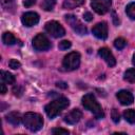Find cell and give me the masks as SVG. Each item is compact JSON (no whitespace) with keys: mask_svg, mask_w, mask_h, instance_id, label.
<instances>
[{"mask_svg":"<svg viewBox=\"0 0 135 135\" xmlns=\"http://www.w3.org/2000/svg\"><path fill=\"white\" fill-rule=\"evenodd\" d=\"M111 116H112V119H113V121L115 123H118L119 122V120H120V114H119L118 110L113 109L112 110V113H111Z\"/></svg>","mask_w":135,"mask_h":135,"instance_id":"cb8c5ba5","label":"cell"},{"mask_svg":"<svg viewBox=\"0 0 135 135\" xmlns=\"http://www.w3.org/2000/svg\"><path fill=\"white\" fill-rule=\"evenodd\" d=\"M55 4H56V1L55 0H43L42 3H41V7L44 11L50 12V11H52L54 8Z\"/></svg>","mask_w":135,"mask_h":135,"instance_id":"ffe728a7","label":"cell"},{"mask_svg":"<svg viewBox=\"0 0 135 135\" xmlns=\"http://www.w3.org/2000/svg\"><path fill=\"white\" fill-rule=\"evenodd\" d=\"M80 64V54L78 52H71L64 56L62 60V66L66 71H74L78 69Z\"/></svg>","mask_w":135,"mask_h":135,"instance_id":"277c9868","label":"cell"},{"mask_svg":"<svg viewBox=\"0 0 135 135\" xmlns=\"http://www.w3.org/2000/svg\"><path fill=\"white\" fill-rule=\"evenodd\" d=\"M69 104H70V101H69L68 98H65V97H59L57 99H54L50 103H47L45 105L44 110H45L46 115L51 119H53L57 115H59L62 110H64L65 108H68Z\"/></svg>","mask_w":135,"mask_h":135,"instance_id":"6da1fadb","label":"cell"},{"mask_svg":"<svg viewBox=\"0 0 135 135\" xmlns=\"http://www.w3.org/2000/svg\"><path fill=\"white\" fill-rule=\"evenodd\" d=\"M45 31L54 38H60L64 36L65 30L57 21H49L45 23Z\"/></svg>","mask_w":135,"mask_h":135,"instance_id":"5b68a950","label":"cell"},{"mask_svg":"<svg viewBox=\"0 0 135 135\" xmlns=\"http://www.w3.org/2000/svg\"><path fill=\"white\" fill-rule=\"evenodd\" d=\"M81 117H82L81 111L78 110V109H74V110H72L70 113H68L64 116L63 120L66 123H69V124H75V123H77L81 119Z\"/></svg>","mask_w":135,"mask_h":135,"instance_id":"4fadbf2b","label":"cell"},{"mask_svg":"<svg viewBox=\"0 0 135 135\" xmlns=\"http://www.w3.org/2000/svg\"><path fill=\"white\" fill-rule=\"evenodd\" d=\"M0 89H1L0 93H1L2 95H4V94L6 93V86H5V83H4V82H1V83H0Z\"/></svg>","mask_w":135,"mask_h":135,"instance_id":"4dcf8cb0","label":"cell"},{"mask_svg":"<svg viewBox=\"0 0 135 135\" xmlns=\"http://www.w3.org/2000/svg\"><path fill=\"white\" fill-rule=\"evenodd\" d=\"M52 133L53 134H62V135H68L69 134V131L65 130V129H61V128H54L52 130Z\"/></svg>","mask_w":135,"mask_h":135,"instance_id":"4316f807","label":"cell"},{"mask_svg":"<svg viewBox=\"0 0 135 135\" xmlns=\"http://www.w3.org/2000/svg\"><path fill=\"white\" fill-rule=\"evenodd\" d=\"M13 93H14L16 96H21V95H22V89H21L19 85H16V86H14V89H13Z\"/></svg>","mask_w":135,"mask_h":135,"instance_id":"83f0119b","label":"cell"},{"mask_svg":"<svg viewBox=\"0 0 135 135\" xmlns=\"http://www.w3.org/2000/svg\"><path fill=\"white\" fill-rule=\"evenodd\" d=\"M82 105L89 110L90 112H92L96 118L100 119V118H103L104 117V113H103V110L101 108V105L99 104V102L97 101V99L95 98V96L91 93L89 94H85L83 97H82Z\"/></svg>","mask_w":135,"mask_h":135,"instance_id":"7a4b0ae2","label":"cell"},{"mask_svg":"<svg viewBox=\"0 0 135 135\" xmlns=\"http://www.w3.org/2000/svg\"><path fill=\"white\" fill-rule=\"evenodd\" d=\"M84 0H64L63 1V8L65 9H73L81 4H83Z\"/></svg>","mask_w":135,"mask_h":135,"instance_id":"9a60e30c","label":"cell"},{"mask_svg":"<svg viewBox=\"0 0 135 135\" xmlns=\"http://www.w3.org/2000/svg\"><path fill=\"white\" fill-rule=\"evenodd\" d=\"M6 120L9 123H12L13 126H18L21 122L22 117H21L20 113H18V112H11L6 115Z\"/></svg>","mask_w":135,"mask_h":135,"instance_id":"5bb4252c","label":"cell"},{"mask_svg":"<svg viewBox=\"0 0 135 135\" xmlns=\"http://www.w3.org/2000/svg\"><path fill=\"white\" fill-rule=\"evenodd\" d=\"M57 86H60V88H63V89L68 88V85H66L64 82H58V83H57Z\"/></svg>","mask_w":135,"mask_h":135,"instance_id":"d6a6232c","label":"cell"},{"mask_svg":"<svg viewBox=\"0 0 135 135\" xmlns=\"http://www.w3.org/2000/svg\"><path fill=\"white\" fill-rule=\"evenodd\" d=\"M83 18H84V20H86V21H91V20L93 19V15H92L90 12H85V13L83 14Z\"/></svg>","mask_w":135,"mask_h":135,"instance_id":"f546056e","label":"cell"},{"mask_svg":"<svg viewBox=\"0 0 135 135\" xmlns=\"http://www.w3.org/2000/svg\"><path fill=\"white\" fill-rule=\"evenodd\" d=\"M1 4L4 8L6 9H9V8H13L14 5H15V0H1Z\"/></svg>","mask_w":135,"mask_h":135,"instance_id":"603a6c76","label":"cell"},{"mask_svg":"<svg viewBox=\"0 0 135 135\" xmlns=\"http://www.w3.org/2000/svg\"><path fill=\"white\" fill-rule=\"evenodd\" d=\"M98 54H99V56L107 62V64H108L110 68L115 66V64H116V59H115V57L113 56V54L111 53V51H110L108 47H101V49H99Z\"/></svg>","mask_w":135,"mask_h":135,"instance_id":"8fae6325","label":"cell"},{"mask_svg":"<svg viewBox=\"0 0 135 135\" xmlns=\"http://www.w3.org/2000/svg\"><path fill=\"white\" fill-rule=\"evenodd\" d=\"M8 65H9V68H12V69L16 70V69L20 68L21 63H20L17 59H11V60H9V62H8Z\"/></svg>","mask_w":135,"mask_h":135,"instance_id":"484cf974","label":"cell"},{"mask_svg":"<svg viewBox=\"0 0 135 135\" xmlns=\"http://www.w3.org/2000/svg\"><path fill=\"white\" fill-rule=\"evenodd\" d=\"M71 45H72L71 41H69V40H62V41L59 43L58 47H59L60 50L64 51V50H68V49H70V47H71Z\"/></svg>","mask_w":135,"mask_h":135,"instance_id":"d4e9b609","label":"cell"},{"mask_svg":"<svg viewBox=\"0 0 135 135\" xmlns=\"http://www.w3.org/2000/svg\"><path fill=\"white\" fill-rule=\"evenodd\" d=\"M132 62H133V64L135 65V53H134V55H133V59H132Z\"/></svg>","mask_w":135,"mask_h":135,"instance_id":"836d02e7","label":"cell"},{"mask_svg":"<svg viewBox=\"0 0 135 135\" xmlns=\"http://www.w3.org/2000/svg\"><path fill=\"white\" fill-rule=\"evenodd\" d=\"M1 80H2V82L7 83V84L15 83V77H14V75H12L11 73L5 72V71H1Z\"/></svg>","mask_w":135,"mask_h":135,"instance_id":"e0dca14e","label":"cell"},{"mask_svg":"<svg viewBox=\"0 0 135 135\" xmlns=\"http://www.w3.org/2000/svg\"><path fill=\"white\" fill-rule=\"evenodd\" d=\"M65 20L69 22V24L71 25V27L79 35H85L86 34V27L74 16V15H66L65 16Z\"/></svg>","mask_w":135,"mask_h":135,"instance_id":"ba28073f","label":"cell"},{"mask_svg":"<svg viewBox=\"0 0 135 135\" xmlns=\"http://www.w3.org/2000/svg\"><path fill=\"white\" fill-rule=\"evenodd\" d=\"M2 41H3V43L6 44V45H12V44H15L17 40H16L15 36H14L11 32H5V33H3V35H2Z\"/></svg>","mask_w":135,"mask_h":135,"instance_id":"2e32d148","label":"cell"},{"mask_svg":"<svg viewBox=\"0 0 135 135\" xmlns=\"http://www.w3.org/2000/svg\"><path fill=\"white\" fill-rule=\"evenodd\" d=\"M23 124L26 129H28L32 132L39 131L43 126V118L38 113L34 112H27L22 117Z\"/></svg>","mask_w":135,"mask_h":135,"instance_id":"3957f363","label":"cell"},{"mask_svg":"<svg viewBox=\"0 0 135 135\" xmlns=\"http://www.w3.org/2000/svg\"><path fill=\"white\" fill-rule=\"evenodd\" d=\"M39 21V16L37 13L35 12H27V13H24L21 17V22L24 26H27V27H31L35 24H37Z\"/></svg>","mask_w":135,"mask_h":135,"instance_id":"9c48e42d","label":"cell"},{"mask_svg":"<svg viewBox=\"0 0 135 135\" xmlns=\"http://www.w3.org/2000/svg\"><path fill=\"white\" fill-rule=\"evenodd\" d=\"M36 1H37V0H24V1H23V4H24L26 7H30V6L34 5V4L36 3Z\"/></svg>","mask_w":135,"mask_h":135,"instance_id":"f1b7e54d","label":"cell"},{"mask_svg":"<svg viewBox=\"0 0 135 135\" xmlns=\"http://www.w3.org/2000/svg\"><path fill=\"white\" fill-rule=\"evenodd\" d=\"M116 97L117 99L119 100V102L123 105H129V104H132L133 101H134V97H133V94L130 92V91H127V90H121L119 91L117 94H116Z\"/></svg>","mask_w":135,"mask_h":135,"instance_id":"7c38bea8","label":"cell"},{"mask_svg":"<svg viewBox=\"0 0 135 135\" xmlns=\"http://www.w3.org/2000/svg\"><path fill=\"white\" fill-rule=\"evenodd\" d=\"M126 13L131 19H135V2H131L127 5Z\"/></svg>","mask_w":135,"mask_h":135,"instance_id":"44dd1931","label":"cell"},{"mask_svg":"<svg viewBox=\"0 0 135 135\" xmlns=\"http://www.w3.org/2000/svg\"><path fill=\"white\" fill-rule=\"evenodd\" d=\"M123 78L126 81L134 83L135 82V69H129L124 72L123 74Z\"/></svg>","mask_w":135,"mask_h":135,"instance_id":"d6986e66","label":"cell"},{"mask_svg":"<svg viewBox=\"0 0 135 135\" xmlns=\"http://www.w3.org/2000/svg\"><path fill=\"white\" fill-rule=\"evenodd\" d=\"M126 45H127V41L123 38H121V37H119V38L114 40V46L117 50H122V49L126 47Z\"/></svg>","mask_w":135,"mask_h":135,"instance_id":"7402d4cb","label":"cell"},{"mask_svg":"<svg viewBox=\"0 0 135 135\" xmlns=\"http://www.w3.org/2000/svg\"><path fill=\"white\" fill-rule=\"evenodd\" d=\"M113 20H114V24H115V25H118L119 20H117V16H116L115 12H113Z\"/></svg>","mask_w":135,"mask_h":135,"instance_id":"1f68e13d","label":"cell"},{"mask_svg":"<svg viewBox=\"0 0 135 135\" xmlns=\"http://www.w3.org/2000/svg\"><path fill=\"white\" fill-rule=\"evenodd\" d=\"M33 46L36 51L44 52V51H47L51 49V42L45 35L38 34L33 39Z\"/></svg>","mask_w":135,"mask_h":135,"instance_id":"8992f818","label":"cell"},{"mask_svg":"<svg viewBox=\"0 0 135 135\" xmlns=\"http://www.w3.org/2000/svg\"><path fill=\"white\" fill-rule=\"evenodd\" d=\"M111 4V0H92L91 2L92 8L99 15H104L105 13H108Z\"/></svg>","mask_w":135,"mask_h":135,"instance_id":"52a82bcc","label":"cell"},{"mask_svg":"<svg viewBox=\"0 0 135 135\" xmlns=\"http://www.w3.org/2000/svg\"><path fill=\"white\" fill-rule=\"evenodd\" d=\"M92 33L94 36L98 39H105L108 37V24L107 22H98L96 25H94Z\"/></svg>","mask_w":135,"mask_h":135,"instance_id":"30bf717a","label":"cell"},{"mask_svg":"<svg viewBox=\"0 0 135 135\" xmlns=\"http://www.w3.org/2000/svg\"><path fill=\"white\" fill-rule=\"evenodd\" d=\"M123 117L124 119L130 122V123H135V111L132 110V109H129V110H126L123 112Z\"/></svg>","mask_w":135,"mask_h":135,"instance_id":"ac0fdd59","label":"cell"}]
</instances>
